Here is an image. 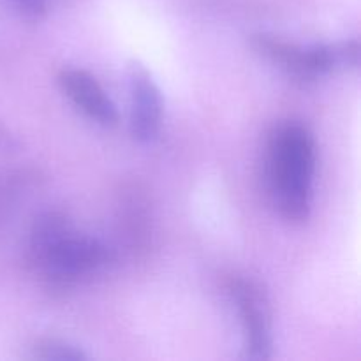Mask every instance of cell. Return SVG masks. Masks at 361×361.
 <instances>
[{"label":"cell","mask_w":361,"mask_h":361,"mask_svg":"<svg viewBox=\"0 0 361 361\" xmlns=\"http://www.w3.org/2000/svg\"><path fill=\"white\" fill-rule=\"evenodd\" d=\"M252 46L256 51L300 81H316L337 67L351 69L360 63L358 39L337 44L300 46L279 35L257 34L254 35Z\"/></svg>","instance_id":"obj_2"},{"label":"cell","mask_w":361,"mask_h":361,"mask_svg":"<svg viewBox=\"0 0 361 361\" xmlns=\"http://www.w3.org/2000/svg\"><path fill=\"white\" fill-rule=\"evenodd\" d=\"M18 9L32 20H41L48 13L49 0H13Z\"/></svg>","instance_id":"obj_8"},{"label":"cell","mask_w":361,"mask_h":361,"mask_svg":"<svg viewBox=\"0 0 361 361\" xmlns=\"http://www.w3.org/2000/svg\"><path fill=\"white\" fill-rule=\"evenodd\" d=\"M316 143L300 123L277 127L268 143V178L275 203L289 222H305L312 204Z\"/></svg>","instance_id":"obj_1"},{"label":"cell","mask_w":361,"mask_h":361,"mask_svg":"<svg viewBox=\"0 0 361 361\" xmlns=\"http://www.w3.org/2000/svg\"><path fill=\"white\" fill-rule=\"evenodd\" d=\"M59 85L63 94L97 123L111 127L118 122L115 102L90 73L83 69H63L59 73Z\"/></svg>","instance_id":"obj_6"},{"label":"cell","mask_w":361,"mask_h":361,"mask_svg":"<svg viewBox=\"0 0 361 361\" xmlns=\"http://www.w3.org/2000/svg\"><path fill=\"white\" fill-rule=\"evenodd\" d=\"M28 263L55 288H69L108 261V249L97 238L67 229L62 236L32 254Z\"/></svg>","instance_id":"obj_3"},{"label":"cell","mask_w":361,"mask_h":361,"mask_svg":"<svg viewBox=\"0 0 361 361\" xmlns=\"http://www.w3.org/2000/svg\"><path fill=\"white\" fill-rule=\"evenodd\" d=\"M228 293L238 309L245 331L247 355L252 360H270L274 353L271 310L267 291L250 277L233 275L228 279Z\"/></svg>","instance_id":"obj_4"},{"label":"cell","mask_w":361,"mask_h":361,"mask_svg":"<svg viewBox=\"0 0 361 361\" xmlns=\"http://www.w3.org/2000/svg\"><path fill=\"white\" fill-rule=\"evenodd\" d=\"M32 356L44 361H83L88 358L83 349L62 338H39L32 345Z\"/></svg>","instance_id":"obj_7"},{"label":"cell","mask_w":361,"mask_h":361,"mask_svg":"<svg viewBox=\"0 0 361 361\" xmlns=\"http://www.w3.org/2000/svg\"><path fill=\"white\" fill-rule=\"evenodd\" d=\"M130 133L141 143L157 137L162 122V97L157 83L140 62L129 63Z\"/></svg>","instance_id":"obj_5"}]
</instances>
